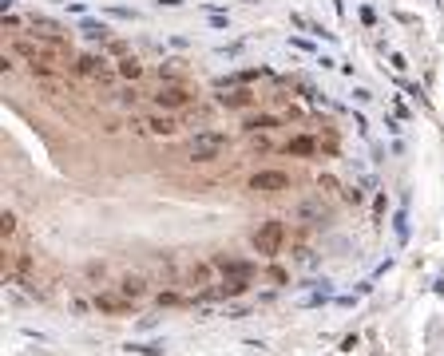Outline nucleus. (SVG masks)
<instances>
[{
	"label": "nucleus",
	"instance_id": "6e6552de",
	"mask_svg": "<svg viewBox=\"0 0 444 356\" xmlns=\"http://www.w3.org/2000/svg\"><path fill=\"white\" fill-rule=\"evenodd\" d=\"M222 107H230V111H246V107H254L258 103V95H254L250 88H234V91H222Z\"/></svg>",
	"mask_w": 444,
	"mask_h": 356
},
{
	"label": "nucleus",
	"instance_id": "20e7f679",
	"mask_svg": "<svg viewBox=\"0 0 444 356\" xmlns=\"http://www.w3.org/2000/svg\"><path fill=\"white\" fill-rule=\"evenodd\" d=\"M135 131L155 135V138H175L179 135V119L167 115V111H159V115H143V119H135Z\"/></svg>",
	"mask_w": 444,
	"mask_h": 356
},
{
	"label": "nucleus",
	"instance_id": "0eeeda50",
	"mask_svg": "<svg viewBox=\"0 0 444 356\" xmlns=\"http://www.w3.org/2000/svg\"><path fill=\"white\" fill-rule=\"evenodd\" d=\"M278 150H282V155H302V158H305V155H317V150H322V143H317L313 135H293V138H286Z\"/></svg>",
	"mask_w": 444,
	"mask_h": 356
},
{
	"label": "nucleus",
	"instance_id": "1a4fd4ad",
	"mask_svg": "<svg viewBox=\"0 0 444 356\" xmlns=\"http://www.w3.org/2000/svg\"><path fill=\"white\" fill-rule=\"evenodd\" d=\"M80 71H83V76H91V79H100V83H111V79H115V71L107 68V59H100V56H83Z\"/></svg>",
	"mask_w": 444,
	"mask_h": 356
},
{
	"label": "nucleus",
	"instance_id": "7ed1b4c3",
	"mask_svg": "<svg viewBox=\"0 0 444 356\" xmlns=\"http://www.w3.org/2000/svg\"><path fill=\"white\" fill-rule=\"evenodd\" d=\"M151 103L159 111H179V107H187V103H194V91L187 88V83H163L151 95Z\"/></svg>",
	"mask_w": 444,
	"mask_h": 356
},
{
	"label": "nucleus",
	"instance_id": "39448f33",
	"mask_svg": "<svg viewBox=\"0 0 444 356\" xmlns=\"http://www.w3.org/2000/svg\"><path fill=\"white\" fill-rule=\"evenodd\" d=\"M95 309L107 316H132L135 309H139V301H132V297H123L119 289H107V293L95 297Z\"/></svg>",
	"mask_w": 444,
	"mask_h": 356
},
{
	"label": "nucleus",
	"instance_id": "f257e3e1",
	"mask_svg": "<svg viewBox=\"0 0 444 356\" xmlns=\"http://www.w3.org/2000/svg\"><path fill=\"white\" fill-rule=\"evenodd\" d=\"M222 150H226V135H218V131H202V135H194L187 143V158L191 162H211Z\"/></svg>",
	"mask_w": 444,
	"mask_h": 356
},
{
	"label": "nucleus",
	"instance_id": "423d86ee",
	"mask_svg": "<svg viewBox=\"0 0 444 356\" xmlns=\"http://www.w3.org/2000/svg\"><path fill=\"white\" fill-rule=\"evenodd\" d=\"M250 190L254 194H282V190H290V174L286 170H258V174H250Z\"/></svg>",
	"mask_w": 444,
	"mask_h": 356
},
{
	"label": "nucleus",
	"instance_id": "9b49d317",
	"mask_svg": "<svg viewBox=\"0 0 444 356\" xmlns=\"http://www.w3.org/2000/svg\"><path fill=\"white\" fill-rule=\"evenodd\" d=\"M115 289H119L123 297H132V301H139V297H143V289H147V281H143V277H123V281H119Z\"/></svg>",
	"mask_w": 444,
	"mask_h": 356
},
{
	"label": "nucleus",
	"instance_id": "f03ea898",
	"mask_svg": "<svg viewBox=\"0 0 444 356\" xmlns=\"http://www.w3.org/2000/svg\"><path fill=\"white\" fill-rule=\"evenodd\" d=\"M254 249L262 257H274L278 249H282V242H286V222H278V218H270V222H262V226L254 230Z\"/></svg>",
	"mask_w": 444,
	"mask_h": 356
},
{
	"label": "nucleus",
	"instance_id": "9d476101",
	"mask_svg": "<svg viewBox=\"0 0 444 356\" xmlns=\"http://www.w3.org/2000/svg\"><path fill=\"white\" fill-rule=\"evenodd\" d=\"M282 123H278V115H250L246 119V131L250 135H258V131H278Z\"/></svg>",
	"mask_w": 444,
	"mask_h": 356
},
{
	"label": "nucleus",
	"instance_id": "f8f14e48",
	"mask_svg": "<svg viewBox=\"0 0 444 356\" xmlns=\"http://www.w3.org/2000/svg\"><path fill=\"white\" fill-rule=\"evenodd\" d=\"M119 76H127V79H139V76H143V68L135 64V59H123V64H119Z\"/></svg>",
	"mask_w": 444,
	"mask_h": 356
}]
</instances>
